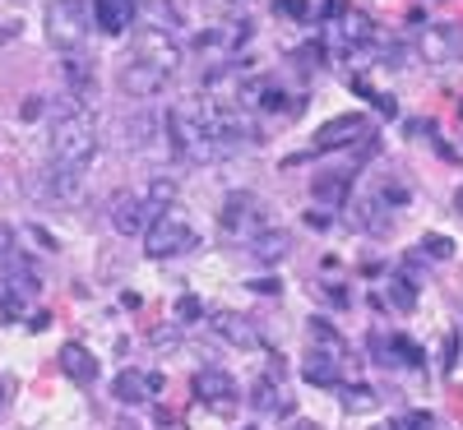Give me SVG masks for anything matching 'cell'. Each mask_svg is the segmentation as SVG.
<instances>
[{
  "instance_id": "obj_26",
  "label": "cell",
  "mask_w": 463,
  "mask_h": 430,
  "mask_svg": "<svg viewBox=\"0 0 463 430\" xmlns=\"http://www.w3.org/2000/svg\"><path fill=\"white\" fill-rule=\"evenodd\" d=\"M338 28H343V37L347 42H375V28H371V19L366 14H347V19H338Z\"/></svg>"
},
{
  "instance_id": "obj_11",
  "label": "cell",
  "mask_w": 463,
  "mask_h": 430,
  "mask_svg": "<svg viewBox=\"0 0 463 430\" xmlns=\"http://www.w3.org/2000/svg\"><path fill=\"white\" fill-rule=\"evenodd\" d=\"M209 324H213V333H218V338H227L232 347H241V351H260V347H264L260 329H255L250 320H241V315H232V310H218V315H213Z\"/></svg>"
},
{
  "instance_id": "obj_5",
  "label": "cell",
  "mask_w": 463,
  "mask_h": 430,
  "mask_svg": "<svg viewBox=\"0 0 463 430\" xmlns=\"http://www.w3.org/2000/svg\"><path fill=\"white\" fill-rule=\"evenodd\" d=\"M107 218L121 237H139V231H148V222L158 218V209L144 200V190H121V194H111Z\"/></svg>"
},
{
  "instance_id": "obj_12",
  "label": "cell",
  "mask_w": 463,
  "mask_h": 430,
  "mask_svg": "<svg viewBox=\"0 0 463 430\" xmlns=\"http://www.w3.org/2000/svg\"><path fill=\"white\" fill-rule=\"evenodd\" d=\"M56 366H61L74 384H93V379H98V357H93L84 342H65V347L56 351Z\"/></svg>"
},
{
  "instance_id": "obj_23",
  "label": "cell",
  "mask_w": 463,
  "mask_h": 430,
  "mask_svg": "<svg viewBox=\"0 0 463 430\" xmlns=\"http://www.w3.org/2000/svg\"><path fill=\"white\" fill-rule=\"evenodd\" d=\"M353 222L362 227V231H390V213L380 209V200H362V204H353Z\"/></svg>"
},
{
  "instance_id": "obj_2",
  "label": "cell",
  "mask_w": 463,
  "mask_h": 430,
  "mask_svg": "<svg viewBox=\"0 0 463 430\" xmlns=\"http://www.w3.org/2000/svg\"><path fill=\"white\" fill-rule=\"evenodd\" d=\"M195 246H200L195 227H190L176 209L158 213V218L148 222V231H144V255L148 259H172V255H185V250H195Z\"/></svg>"
},
{
  "instance_id": "obj_14",
  "label": "cell",
  "mask_w": 463,
  "mask_h": 430,
  "mask_svg": "<svg viewBox=\"0 0 463 430\" xmlns=\"http://www.w3.org/2000/svg\"><path fill=\"white\" fill-rule=\"evenodd\" d=\"M250 407L264 412V416H292V394H288L283 384H274V379H255Z\"/></svg>"
},
{
  "instance_id": "obj_7",
  "label": "cell",
  "mask_w": 463,
  "mask_h": 430,
  "mask_svg": "<svg viewBox=\"0 0 463 430\" xmlns=\"http://www.w3.org/2000/svg\"><path fill=\"white\" fill-rule=\"evenodd\" d=\"M135 61H139V65H153V70H163V74H172V70L181 65V47L167 37V28L148 23V28L135 33Z\"/></svg>"
},
{
  "instance_id": "obj_27",
  "label": "cell",
  "mask_w": 463,
  "mask_h": 430,
  "mask_svg": "<svg viewBox=\"0 0 463 430\" xmlns=\"http://www.w3.org/2000/svg\"><path fill=\"white\" fill-rule=\"evenodd\" d=\"M421 255H431V259H454V241L440 237V231H431V237H421Z\"/></svg>"
},
{
  "instance_id": "obj_32",
  "label": "cell",
  "mask_w": 463,
  "mask_h": 430,
  "mask_svg": "<svg viewBox=\"0 0 463 430\" xmlns=\"http://www.w3.org/2000/svg\"><path fill=\"white\" fill-rule=\"evenodd\" d=\"M347 14H353L347 0H325V19H347Z\"/></svg>"
},
{
  "instance_id": "obj_38",
  "label": "cell",
  "mask_w": 463,
  "mask_h": 430,
  "mask_svg": "<svg viewBox=\"0 0 463 430\" xmlns=\"http://www.w3.org/2000/svg\"><path fill=\"white\" fill-rule=\"evenodd\" d=\"M288 430H320V425H316V421H292Z\"/></svg>"
},
{
  "instance_id": "obj_29",
  "label": "cell",
  "mask_w": 463,
  "mask_h": 430,
  "mask_svg": "<svg viewBox=\"0 0 463 430\" xmlns=\"http://www.w3.org/2000/svg\"><path fill=\"white\" fill-rule=\"evenodd\" d=\"M200 315H204V305H200L195 296H181V301H176V324H195Z\"/></svg>"
},
{
  "instance_id": "obj_19",
  "label": "cell",
  "mask_w": 463,
  "mask_h": 430,
  "mask_svg": "<svg viewBox=\"0 0 463 430\" xmlns=\"http://www.w3.org/2000/svg\"><path fill=\"white\" fill-rule=\"evenodd\" d=\"M52 194L65 204H80L84 200V172H74V167H56L52 172Z\"/></svg>"
},
{
  "instance_id": "obj_34",
  "label": "cell",
  "mask_w": 463,
  "mask_h": 430,
  "mask_svg": "<svg viewBox=\"0 0 463 430\" xmlns=\"http://www.w3.org/2000/svg\"><path fill=\"white\" fill-rule=\"evenodd\" d=\"M274 10H283V14H297V19H306V0H274Z\"/></svg>"
},
{
  "instance_id": "obj_37",
  "label": "cell",
  "mask_w": 463,
  "mask_h": 430,
  "mask_svg": "<svg viewBox=\"0 0 463 430\" xmlns=\"http://www.w3.org/2000/svg\"><path fill=\"white\" fill-rule=\"evenodd\" d=\"M153 342H158V347H176V333H167V329H158V333H153Z\"/></svg>"
},
{
  "instance_id": "obj_39",
  "label": "cell",
  "mask_w": 463,
  "mask_h": 430,
  "mask_svg": "<svg viewBox=\"0 0 463 430\" xmlns=\"http://www.w3.org/2000/svg\"><path fill=\"white\" fill-rule=\"evenodd\" d=\"M116 5H121L126 14H135V10H139V0H116Z\"/></svg>"
},
{
  "instance_id": "obj_33",
  "label": "cell",
  "mask_w": 463,
  "mask_h": 430,
  "mask_svg": "<svg viewBox=\"0 0 463 430\" xmlns=\"http://www.w3.org/2000/svg\"><path fill=\"white\" fill-rule=\"evenodd\" d=\"M10 394H14V375H0V416L10 407Z\"/></svg>"
},
{
  "instance_id": "obj_9",
  "label": "cell",
  "mask_w": 463,
  "mask_h": 430,
  "mask_svg": "<svg viewBox=\"0 0 463 430\" xmlns=\"http://www.w3.org/2000/svg\"><path fill=\"white\" fill-rule=\"evenodd\" d=\"M195 398L209 403V407H218V412H232V403H237V379H232L227 370L204 366V370L195 375Z\"/></svg>"
},
{
  "instance_id": "obj_13",
  "label": "cell",
  "mask_w": 463,
  "mask_h": 430,
  "mask_svg": "<svg viewBox=\"0 0 463 430\" xmlns=\"http://www.w3.org/2000/svg\"><path fill=\"white\" fill-rule=\"evenodd\" d=\"M353 176H357V172H320V176L311 181L316 204H325V209H343V204H347V194H353Z\"/></svg>"
},
{
  "instance_id": "obj_17",
  "label": "cell",
  "mask_w": 463,
  "mask_h": 430,
  "mask_svg": "<svg viewBox=\"0 0 463 430\" xmlns=\"http://www.w3.org/2000/svg\"><path fill=\"white\" fill-rule=\"evenodd\" d=\"M65 79H70V89H74V102H89L93 93H98V84H93V70L84 65V56L80 51H65Z\"/></svg>"
},
{
  "instance_id": "obj_31",
  "label": "cell",
  "mask_w": 463,
  "mask_h": 430,
  "mask_svg": "<svg viewBox=\"0 0 463 430\" xmlns=\"http://www.w3.org/2000/svg\"><path fill=\"white\" fill-rule=\"evenodd\" d=\"M264 379L283 384V379H288V361H283V357H269V366H264Z\"/></svg>"
},
{
  "instance_id": "obj_40",
  "label": "cell",
  "mask_w": 463,
  "mask_h": 430,
  "mask_svg": "<svg viewBox=\"0 0 463 430\" xmlns=\"http://www.w3.org/2000/svg\"><path fill=\"white\" fill-rule=\"evenodd\" d=\"M454 213H463V185L454 190Z\"/></svg>"
},
{
  "instance_id": "obj_18",
  "label": "cell",
  "mask_w": 463,
  "mask_h": 430,
  "mask_svg": "<svg viewBox=\"0 0 463 430\" xmlns=\"http://www.w3.org/2000/svg\"><path fill=\"white\" fill-rule=\"evenodd\" d=\"M311 347L325 351V357H334V361L347 357V342H343V333H338L329 320H311Z\"/></svg>"
},
{
  "instance_id": "obj_8",
  "label": "cell",
  "mask_w": 463,
  "mask_h": 430,
  "mask_svg": "<svg viewBox=\"0 0 463 430\" xmlns=\"http://www.w3.org/2000/svg\"><path fill=\"white\" fill-rule=\"evenodd\" d=\"M353 144H371V121L366 116H334L316 130V153H338Z\"/></svg>"
},
{
  "instance_id": "obj_41",
  "label": "cell",
  "mask_w": 463,
  "mask_h": 430,
  "mask_svg": "<svg viewBox=\"0 0 463 430\" xmlns=\"http://www.w3.org/2000/svg\"><path fill=\"white\" fill-rule=\"evenodd\" d=\"M10 37H14V28H10V23H0V42H10Z\"/></svg>"
},
{
  "instance_id": "obj_22",
  "label": "cell",
  "mask_w": 463,
  "mask_h": 430,
  "mask_svg": "<svg viewBox=\"0 0 463 430\" xmlns=\"http://www.w3.org/2000/svg\"><path fill=\"white\" fill-rule=\"evenodd\" d=\"M390 310H399V315H412V305H417V283L408 278H390L384 283V296H380Z\"/></svg>"
},
{
  "instance_id": "obj_35",
  "label": "cell",
  "mask_w": 463,
  "mask_h": 430,
  "mask_svg": "<svg viewBox=\"0 0 463 430\" xmlns=\"http://www.w3.org/2000/svg\"><path fill=\"white\" fill-rule=\"evenodd\" d=\"M37 116H43V98H28L24 102V121H37Z\"/></svg>"
},
{
  "instance_id": "obj_16",
  "label": "cell",
  "mask_w": 463,
  "mask_h": 430,
  "mask_svg": "<svg viewBox=\"0 0 463 430\" xmlns=\"http://www.w3.org/2000/svg\"><path fill=\"white\" fill-rule=\"evenodd\" d=\"M167 84V74L163 70H153V65H139V61H130L126 70H121V89L130 93V98H153Z\"/></svg>"
},
{
  "instance_id": "obj_28",
  "label": "cell",
  "mask_w": 463,
  "mask_h": 430,
  "mask_svg": "<svg viewBox=\"0 0 463 430\" xmlns=\"http://www.w3.org/2000/svg\"><path fill=\"white\" fill-rule=\"evenodd\" d=\"M394 430H436V416L431 412H408L394 421Z\"/></svg>"
},
{
  "instance_id": "obj_6",
  "label": "cell",
  "mask_w": 463,
  "mask_h": 430,
  "mask_svg": "<svg viewBox=\"0 0 463 430\" xmlns=\"http://www.w3.org/2000/svg\"><path fill=\"white\" fill-rule=\"evenodd\" d=\"M417 56L427 65H454L463 61V23H431L417 37Z\"/></svg>"
},
{
  "instance_id": "obj_1",
  "label": "cell",
  "mask_w": 463,
  "mask_h": 430,
  "mask_svg": "<svg viewBox=\"0 0 463 430\" xmlns=\"http://www.w3.org/2000/svg\"><path fill=\"white\" fill-rule=\"evenodd\" d=\"M93 153H98V126H93V116L80 102H70L56 116V126H52V158H56V167L84 172L93 163Z\"/></svg>"
},
{
  "instance_id": "obj_24",
  "label": "cell",
  "mask_w": 463,
  "mask_h": 430,
  "mask_svg": "<svg viewBox=\"0 0 463 430\" xmlns=\"http://www.w3.org/2000/svg\"><path fill=\"white\" fill-rule=\"evenodd\" d=\"M89 5H93V14H98V28H102V33H121V28L130 23V14H126L121 5H116V0H89Z\"/></svg>"
},
{
  "instance_id": "obj_4",
  "label": "cell",
  "mask_w": 463,
  "mask_h": 430,
  "mask_svg": "<svg viewBox=\"0 0 463 430\" xmlns=\"http://www.w3.org/2000/svg\"><path fill=\"white\" fill-rule=\"evenodd\" d=\"M218 222H222L227 237L250 241L255 231H264V227H269V213H264V204H260V194H250V190H232L227 200H222Z\"/></svg>"
},
{
  "instance_id": "obj_42",
  "label": "cell",
  "mask_w": 463,
  "mask_h": 430,
  "mask_svg": "<svg viewBox=\"0 0 463 430\" xmlns=\"http://www.w3.org/2000/svg\"><path fill=\"white\" fill-rule=\"evenodd\" d=\"M204 5H209V10H227V5H232V0H204Z\"/></svg>"
},
{
  "instance_id": "obj_10",
  "label": "cell",
  "mask_w": 463,
  "mask_h": 430,
  "mask_svg": "<svg viewBox=\"0 0 463 430\" xmlns=\"http://www.w3.org/2000/svg\"><path fill=\"white\" fill-rule=\"evenodd\" d=\"M163 388V375H139V370H121L111 379V398L116 403H126V407H139V403H148L153 394Z\"/></svg>"
},
{
  "instance_id": "obj_3",
  "label": "cell",
  "mask_w": 463,
  "mask_h": 430,
  "mask_svg": "<svg viewBox=\"0 0 463 430\" xmlns=\"http://www.w3.org/2000/svg\"><path fill=\"white\" fill-rule=\"evenodd\" d=\"M89 28H93V5H89V0H52L47 33H52V42L61 51H80Z\"/></svg>"
},
{
  "instance_id": "obj_36",
  "label": "cell",
  "mask_w": 463,
  "mask_h": 430,
  "mask_svg": "<svg viewBox=\"0 0 463 430\" xmlns=\"http://www.w3.org/2000/svg\"><path fill=\"white\" fill-rule=\"evenodd\" d=\"M301 56H306V65H325V47H306Z\"/></svg>"
},
{
  "instance_id": "obj_30",
  "label": "cell",
  "mask_w": 463,
  "mask_h": 430,
  "mask_svg": "<svg viewBox=\"0 0 463 430\" xmlns=\"http://www.w3.org/2000/svg\"><path fill=\"white\" fill-rule=\"evenodd\" d=\"M14 255V227L10 222H0V264H5Z\"/></svg>"
},
{
  "instance_id": "obj_20",
  "label": "cell",
  "mask_w": 463,
  "mask_h": 430,
  "mask_svg": "<svg viewBox=\"0 0 463 430\" xmlns=\"http://www.w3.org/2000/svg\"><path fill=\"white\" fill-rule=\"evenodd\" d=\"M338 366H343V361H334V357H325V351L311 347V357H306V370H301V375L311 379V384H320V388H334V384H338Z\"/></svg>"
},
{
  "instance_id": "obj_15",
  "label": "cell",
  "mask_w": 463,
  "mask_h": 430,
  "mask_svg": "<svg viewBox=\"0 0 463 430\" xmlns=\"http://www.w3.org/2000/svg\"><path fill=\"white\" fill-rule=\"evenodd\" d=\"M246 250H250V259H260V264H279L288 250H292V237L283 227H264V231H255V237L246 241Z\"/></svg>"
},
{
  "instance_id": "obj_25",
  "label": "cell",
  "mask_w": 463,
  "mask_h": 430,
  "mask_svg": "<svg viewBox=\"0 0 463 430\" xmlns=\"http://www.w3.org/2000/svg\"><path fill=\"white\" fill-rule=\"evenodd\" d=\"M144 200L158 209V213H167L172 204H176V181H167V176H153L148 181V190H144Z\"/></svg>"
},
{
  "instance_id": "obj_21",
  "label": "cell",
  "mask_w": 463,
  "mask_h": 430,
  "mask_svg": "<svg viewBox=\"0 0 463 430\" xmlns=\"http://www.w3.org/2000/svg\"><path fill=\"white\" fill-rule=\"evenodd\" d=\"M380 407V394L371 384H347L343 388V412H353V416H371Z\"/></svg>"
}]
</instances>
